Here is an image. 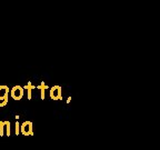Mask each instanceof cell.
<instances>
[{"label":"cell","instance_id":"cell-2","mask_svg":"<svg viewBox=\"0 0 160 150\" xmlns=\"http://www.w3.org/2000/svg\"><path fill=\"white\" fill-rule=\"evenodd\" d=\"M20 132L23 136H32L33 133V127L31 121H25L20 125Z\"/></svg>","mask_w":160,"mask_h":150},{"label":"cell","instance_id":"cell-7","mask_svg":"<svg viewBox=\"0 0 160 150\" xmlns=\"http://www.w3.org/2000/svg\"><path fill=\"white\" fill-rule=\"evenodd\" d=\"M38 89L41 90V99H45V89H47V86L45 83H41V85L38 87Z\"/></svg>","mask_w":160,"mask_h":150},{"label":"cell","instance_id":"cell-3","mask_svg":"<svg viewBox=\"0 0 160 150\" xmlns=\"http://www.w3.org/2000/svg\"><path fill=\"white\" fill-rule=\"evenodd\" d=\"M10 132H11L10 121H8V120H6V121H0V137H3V136L9 137Z\"/></svg>","mask_w":160,"mask_h":150},{"label":"cell","instance_id":"cell-6","mask_svg":"<svg viewBox=\"0 0 160 150\" xmlns=\"http://www.w3.org/2000/svg\"><path fill=\"white\" fill-rule=\"evenodd\" d=\"M35 88L36 87H35V86H32V83L30 82V81L25 86V87H23V89L27 90V97H28V99H29V100L31 99V90L35 89Z\"/></svg>","mask_w":160,"mask_h":150},{"label":"cell","instance_id":"cell-9","mask_svg":"<svg viewBox=\"0 0 160 150\" xmlns=\"http://www.w3.org/2000/svg\"><path fill=\"white\" fill-rule=\"evenodd\" d=\"M19 133H20V123L17 121V122H16V135L18 136Z\"/></svg>","mask_w":160,"mask_h":150},{"label":"cell","instance_id":"cell-8","mask_svg":"<svg viewBox=\"0 0 160 150\" xmlns=\"http://www.w3.org/2000/svg\"><path fill=\"white\" fill-rule=\"evenodd\" d=\"M8 101H9V97L6 98L5 100H1V101H0V108H2V107H5V106H7Z\"/></svg>","mask_w":160,"mask_h":150},{"label":"cell","instance_id":"cell-4","mask_svg":"<svg viewBox=\"0 0 160 150\" xmlns=\"http://www.w3.org/2000/svg\"><path fill=\"white\" fill-rule=\"evenodd\" d=\"M50 97L52 98L53 100L61 99V88L59 86H55L50 89Z\"/></svg>","mask_w":160,"mask_h":150},{"label":"cell","instance_id":"cell-5","mask_svg":"<svg viewBox=\"0 0 160 150\" xmlns=\"http://www.w3.org/2000/svg\"><path fill=\"white\" fill-rule=\"evenodd\" d=\"M9 87L6 85L0 86V101L1 100H5L6 98L9 97Z\"/></svg>","mask_w":160,"mask_h":150},{"label":"cell","instance_id":"cell-1","mask_svg":"<svg viewBox=\"0 0 160 150\" xmlns=\"http://www.w3.org/2000/svg\"><path fill=\"white\" fill-rule=\"evenodd\" d=\"M23 95H25V89H23V87H21L19 85L12 87L11 90H10V96H11V98L13 100H21Z\"/></svg>","mask_w":160,"mask_h":150}]
</instances>
